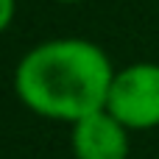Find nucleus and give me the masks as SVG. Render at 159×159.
Masks as SVG:
<instances>
[{"mask_svg": "<svg viewBox=\"0 0 159 159\" xmlns=\"http://www.w3.org/2000/svg\"><path fill=\"white\" fill-rule=\"evenodd\" d=\"M129 134L131 131L115 115L98 109L70 123V148L75 159H129Z\"/></svg>", "mask_w": 159, "mask_h": 159, "instance_id": "nucleus-3", "label": "nucleus"}, {"mask_svg": "<svg viewBox=\"0 0 159 159\" xmlns=\"http://www.w3.org/2000/svg\"><path fill=\"white\" fill-rule=\"evenodd\" d=\"M115 67L89 39L64 36L34 45L14 70L17 98L39 117L75 123L106 106Z\"/></svg>", "mask_w": 159, "mask_h": 159, "instance_id": "nucleus-1", "label": "nucleus"}, {"mask_svg": "<svg viewBox=\"0 0 159 159\" xmlns=\"http://www.w3.org/2000/svg\"><path fill=\"white\" fill-rule=\"evenodd\" d=\"M56 3H81V0H56Z\"/></svg>", "mask_w": 159, "mask_h": 159, "instance_id": "nucleus-5", "label": "nucleus"}, {"mask_svg": "<svg viewBox=\"0 0 159 159\" xmlns=\"http://www.w3.org/2000/svg\"><path fill=\"white\" fill-rule=\"evenodd\" d=\"M14 14H17V0H0V34L14 22Z\"/></svg>", "mask_w": 159, "mask_h": 159, "instance_id": "nucleus-4", "label": "nucleus"}, {"mask_svg": "<svg viewBox=\"0 0 159 159\" xmlns=\"http://www.w3.org/2000/svg\"><path fill=\"white\" fill-rule=\"evenodd\" d=\"M129 131H148L159 126V64L134 61L115 70L106 106Z\"/></svg>", "mask_w": 159, "mask_h": 159, "instance_id": "nucleus-2", "label": "nucleus"}]
</instances>
